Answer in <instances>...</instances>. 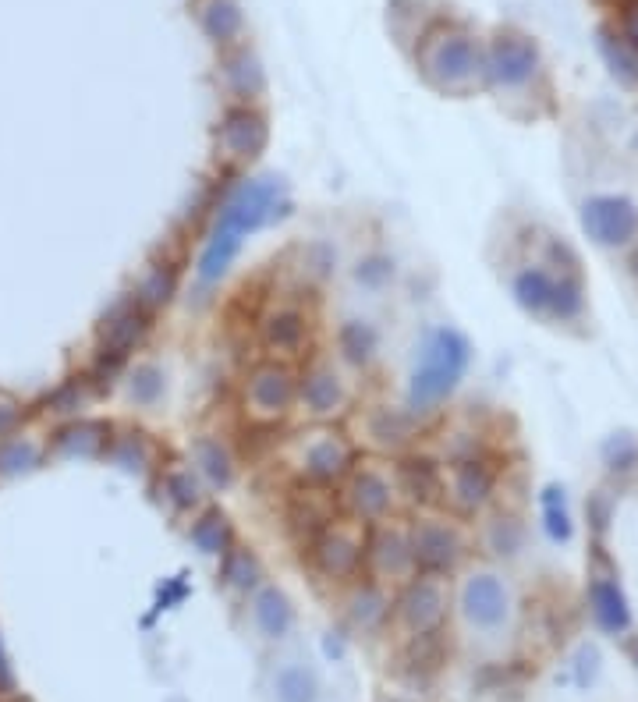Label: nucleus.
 <instances>
[{
  "label": "nucleus",
  "mask_w": 638,
  "mask_h": 702,
  "mask_svg": "<svg viewBox=\"0 0 638 702\" xmlns=\"http://www.w3.org/2000/svg\"><path fill=\"white\" fill-rule=\"evenodd\" d=\"M341 511V497L334 493V486H319V483H302L288 500V525L291 532H298V539L309 543L312 536L327 529L330 522H337Z\"/></svg>",
  "instance_id": "obj_16"
},
{
  "label": "nucleus",
  "mask_w": 638,
  "mask_h": 702,
  "mask_svg": "<svg viewBox=\"0 0 638 702\" xmlns=\"http://www.w3.org/2000/svg\"><path fill=\"white\" fill-rule=\"evenodd\" d=\"M107 454L117 461V465L125 468V472H135V476H142V472H149L156 461V447L146 440V433H128V437H114L107 447Z\"/></svg>",
  "instance_id": "obj_32"
},
{
  "label": "nucleus",
  "mask_w": 638,
  "mask_h": 702,
  "mask_svg": "<svg viewBox=\"0 0 638 702\" xmlns=\"http://www.w3.org/2000/svg\"><path fill=\"white\" fill-rule=\"evenodd\" d=\"M468 359H472V344L465 334H458L454 327L433 330L412 369V380H408V408L422 415L451 398L465 376Z\"/></svg>",
  "instance_id": "obj_2"
},
{
  "label": "nucleus",
  "mask_w": 638,
  "mask_h": 702,
  "mask_svg": "<svg viewBox=\"0 0 638 702\" xmlns=\"http://www.w3.org/2000/svg\"><path fill=\"white\" fill-rule=\"evenodd\" d=\"M553 284H557V277L546 270H522L518 277H514V298H518V305L529 312H550V302H553Z\"/></svg>",
  "instance_id": "obj_33"
},
{
  "label": "nucleus",
  "mask_w": 638,
  "mask_h": 702,
  "mask_svg": "<svg viewBox=\"0 0 638 702\" xmlns=\"http://www.w3.org/2000/svg\"><path fill=\"white\" fill-rule=\"evenodd\" d=\"M252 621L259 624V632L266 639H281L295 624V607H291V600L277 585H259L252 593Z\"/></svg>",
  "instance_id": "obj_21"
},
{
  "label": "nucleus",
  "mask_w": 638,
  "mask_h": 702,
  "mask_svg": "<svg viewBox=\"0 0 638 702\" xmlns=\"http://www.w3.org/2000/svg\"><path fill=\"white\" fill-rule=\"evenodd\" d=\"M288 210H291V203L277 178L238 181V185L224 195L210 238H206L203 252L195 259V288L203 291V295L217 288L227 273H231L245 238L256 234L259 227L273 224V220L288 217Z\"/></svg>",
  "instance_id": "obj_1"
},
{
  "label": "nucleus",
  "mask_w": 638,
  "mask_h": 702,
  "mask_svg": "<svg viewBox=\"0 0 638 702\" xmlns=\"http://www.w3.org/2000/svg\"><path fill=\"white\" fill-rule=\"evenodd\" d=\"M348 614L362 632L380 628L390 614V600H387V593H383V585L373 582V578L355 585V593H351V600H348Z\"/></svg>",
  "instance_id": "obj_30"
},
{
  "label": "nucleus",
  "mask_w": 638,
  "mask_h": 702,
  "mask_svg": "<svg viewBox=\"0 0 638 702\" xmlns=\"http://www.w3.org/2000/svg\"><path fill=\"white\" fill-rule=\"evenodd\" d=\"M582 227L596 245H628L638 238V206L624 195H596L582 206Z\"/></svg>",
  "instance_id": "obj_15"
},
{
  "label": "nucleus",
  "mask_w": 638,
  "mask_h": 702,
  "mask_svg": "<svg viewBox=\"0 0 638 702\" xmlns=\"http://www.w3.org/2000/svg\"><path fill=\"white\" fill-rule=\"evenodd\" d=\"M270 142V125L252 103L227 107L217 128V160L227 171H242L256 160Z\"/></svg>",
  "instance_id": "obj_7"
},
{
  "label": "nucleus",
  "mask_w": 638,
  "mask_h": 702,
  "mask_svg": "<svg viewBox=\"0 0 638 702\" xmlns=\"http://www.w3.org/2000/svg\"><path fill=\"white\" fill-rule=\"evenodd\" d=\"M376 344H380L376 330L369 327V323H358V320L344 323L341 334H337V348H341V355L351 362V366H366V362H373Z\"/></svg>",
  "instance_id": "obj_34"
},
{
  "label": "nucleus",
  "mask_w": 638,
  "mask_h": 702,
  "mask_svg": "<svg viewBox=\"0 0 638 702\" xmlns=\"http://www.w3.org/2000/svg\"><path fill=\"white\" fill-rule=\"evenodd\" d=\"M199 22H203L206 36H210L213 43H220V47L234 43L245 29V15H242V8H238V0H206L203 11H199Z\"/></svg>",
  "instance_id": "obj_29"
},
{
  "label": "nucleus",
  "mask_w": 638,
  "mask_h": 702,
  "mask_svg": "<svg viewBox=\"0 0 638 702\" xmlns=\"http://www.w3.org/2000/svg\"><path fill=\"white\" fill-rule=\"evenodd\" d=\"M220 582L231 589V593H256L263 585V564L252 554L249 546L234 543L224 557H220Z\"/></svg>",
  "instance_id": "obj_27"
},
{
  "label": "nucleus",
  "mask_w": 638,
  "mask_h": 702,
  "mask_svg": "<svg viewBox=\"0 0 638 702\" xmlns=\"http://www.w3.org/2000/svg\"><path fill=\"white\" fill-rule=\"evenodd\" d=\"M635 656H638V649H635Z\"/></svg>",
  "instance_id": "obj_46"
},
{
  "label": "nucleus",
  "mask_w": 638,
  "mask_h": 702,
  "mask_svg": "<svg viewBox=\"0 0 638 702\" xmlns=\"http://www.w3.org/2000/svg\"><path fill=\"white\" fill-rule=\"evenodd\" d=\"M358 465V451L344 433L337 429L319 426L316 433H309L298 440V472L305 483L319 486H337L351 476V468Z\"/></svg>",
  "instance_id": "obj_6"
},
{
  "label": "nucleus",
  "mask_w": 638,
  "mask_h": 702,
  "mask_svg": "<svg viewBox=\"0 0 638 702\" xmlns=\"http://www.w3.org/2000/svg\"><path fill=\"white\" fill-rule=\"evenodd\" d=\"M628 39H631V47L638 50V8L628 15Z\"/></svg>",
  "instance_id": "obj_45"
},
{
  "label": "nucleus",
  "mask_w": 638,
  "mask_h": 702,
  "mask_svg": "<svg viewBox=\"0 0 638 702\" xmlns=\"http://www.w3.org/2000/svg\"><path fill=\"white\" fill-rule=\"evenodd\" d=\"M174 295H178V266L146 263V270L139 273V281H135V291H132L135 302H139L149 316H156V312L174 302Z\"/></svg>",
  "instance_id": "obj_22"
},
{
  "label": "nucleus",
  "mask_w": 638,
  "mask_h": 702,
  "mask_svg": "<svg viewBox=\"0 0 638 702\" xmlns=\"http://www.w3.org/2000/svg\"><path fill=\"white\" fill-rule=\"evenodd\" d=\"M149 327H153V316L135 302L132 295L117 298L107 312H103L100 327H96V341H100V359L107 362H121L132 355L135 348H142L149 337Z\"/></svg>",
  "instance_id": "obj_13"
},
{
  "label": "nucleus",
  "mask_w": 638,
  "mask_h": 702,
  "mask_svg": "<svg viewBox=\"0 0 638 702\" xmlns=\"http://www.w3.org/2000/svg\"><path fill=\"white\" fill-rule=\"evenodd\" d=\"M298 398V369L281 359H263L242 380V412L249 426L270 429L284 422Z\"/></svg>",
  "instance_id": "obj_4"
},
{
  "label": "nucleus",
  "mask_w": 638,
  "mask_h": 702,
  "mask_svg": "<svg viewBox=\"0 0 638 702\" xmlns=\"http://www.w3.org/2000/svg\"><path fill=\"white\" fill-rule=\"evenodd\" d=\"M39 461V451L29 444V440H8V444L0 447V472L4 476H18V472H29L32 465Z\"/></svg>",
  "instance_id": "obj_38"
},
{
  "label": "nucleus",
  "mask_w": 638,
  "mask_h": 702,
  "mask_svg": "<svg viewBox=\"0 0 638 702\" xmlns=\"http://www.w3.org/2000/svg\"><path fill=\"white\" fill-rule=\"evenodd\" d=\"M412 561L419 575H447L465 554V532L447 518H419L408 525Z\"/></svg>",
  "instance_id": "obj_12"
},
{
  "label": "nucleus",
  "mask_w": 638,
  "mask_h": 702,
  "mask_svg": "<svg viewBox=\"0 0 638 702\" xmlns=\"http://www.w3.org/2000/svg\"><path fill=\"white\" fill-rule=\"evenodd\" d=\"M461 607L465 617L479 628H497L507 617V589L493 575H472L461 589Z\"/></svg>",
  "instance_id": "obj_19"
},
{
  "label": "nucleus",
  "mask_w": 638,
  "mask_h": 702,
  "mask_svg": "<svg viewBox=\"0 0 638 702\" xmlns=\"http://www.w3.org/2000/svg\"><path fill=\"white\" fill-rule=\"evenodd\" d=\"M160 490H164V500L174 511L203 507V483L195 476V468H167L164 479H160Z\"/></svg>",
  "instance_id": "obj_31"
},
{
  "label": "nucleus",
  "mask_w": 638,
  "mask_h": 702,
  "mask_svg": "<svg viewBox=\"0 0 638 702\" xmlns=\"http://www.w3.org/2000/svg\"><path fill=\"white\" fill-rule=\"evenodd\" d=\"M536 64H539V54L529 39L500 36L490 47V54H486L483 75L490 78L493 86L514 89V86H525V82L536 75Z\"/></svg>",
  "instance_id": "obj_17"
},
{
  "label": "nucleus",
  "mask_w": 638,
  "mask_h": 702,
  "mask_svg": "<svg viewBox=\"0 0 638 702\" xmlns=\"http://www.w3.org/2000/svg\"><path fill=\"white\" fill-rule=\"evenodd\" d=\"M394 500H397L394 476L376 465H355L351 476L344 479L341 511L351 522H362V525L387 522L390 511H394Z\"/></svg>",
  "instance_id": "obj_8"
},
{
  "label": "nucleus",
  "mask_w": 638,
  "mask_h": 702,
  "mask_svg": "<svg viewBox=\"0 0 638 702\" xmlns=\"http://www.w3.org/2000/svg\"><path fill=\"white\" fill-rule=\"evenodd\" d=\"M603 50H607L610 64H614V71H621L624 78H638V50L631 54L624 43H614V39H603Z\"/></svg>",
  "instance_id": "obj_40"
},
{
  "label": "nucleus",
  "mask_w": 638,
  "mask_h": 702,
  "mask_svg": "<svg viewBox=\"0 0 638 702\" xmlns=\"http://www.w3.org/2000/svg\"><path fill=\"white\" fill-rule=\"evenodd\" d=\"M188 539L199 546V554L206 557H224L234 546V529L231 518L220 511V507H203L199 515L192 518V529H188Z\"/></svg>",
  "instance_id": "obj_26"
},
{
  "label": "nucleus",
  "mask_w": 638,
  "mask_h": 702,
  "mask_svg": "<svg viewBox=\"0 0 638 702\" xmlns=\"http://www.w3.org/2000/svg\"><path fill=\"white\" fill-rule=\"evenodd\" d=\"M412 433H415L412 415L390 412V408L376 412L373 422H369V437H373L380 447H387V451H394V447L408 444V440H412Z\"/></svg>",
  "instance_id": "obj_35"
},
{
  "label": "nucleus",
  "mask_w": 638,
  "mask_h": 702,
  "mask_svg": "<svg viewBox=\"0 0 638 702\" xmlns=\"http://www.w3.org/2000/svg\"><path fill=\"white\" fill-rule=\"evenodd\" d=\"M366 575L373 582L387 585H405L408 578L419 575L412 561V543H408V525H397V522H376L369 525V536H366Z\"/></svg>",
  "instance_id": "obj_10"
},
{
  "label": "nucleus",
  "mask_w": 638,
  "mask_h": 702,
  "mask_svg": "<svg viewBox=\"0 0 638 702\" xmlns=\"http://www.w3.org/2000/svg\"><path fill=\"white\" fill-rule=\"evenodd\" d=\"M295 405L302 408L316 426H330V422L348 415L351 390H348V383L337 376L334 366H327V362H312L305 373H298Z\"/></svg>",
  "instance_id": "obj_14"
},
{
  "label": "nucleus",
  "mask_w": 638,
  "mask_h": 702,
  "mask_svg": "<svg viewBox=\"0 0 638 702\" xmlns=\"http://www.w3.org/2000/svg\"><path fill=\"white\" fill-rule=\"evenodd\" d=\"M224 82L234 96L242 103H252L256 96H263L266 89V75H263V64L252 50L238 47L231 54H224Z\"/></svg>",
  "instance_id": "obj_25"
},
{
  "label": "nucleus",
  "mask_w": 638,
  "mask_h": 702,
  "mask_svg": "<svg viewBox=\"0 0 638 702\" xmlns=\"http://www.w3.org/2000/svg\"><path fill=\"white\" fill-rule=\"evenodd\" d=\"M490 493H493V472L475 458L451 465V472L444 476V500H451L454 511H461V515H475L490 500Z\"/></svg>",
  "instance_id": "obj_18"
},
{
  "label": "nucleus",
  "mask_w": 638,
  "mask_h": 702,
  "mask_svg": "<svg viewBox=\"0 0 638 702\" xmlns=\"http://www.w3.org/2000/svg\"><path fill=\"white\" fill-rule=\"evenodd\" d=\"M277 695H281V702H312L316 681H312V674L305 667H288L277 678Z\"/></svg>",
  "instance_id": "obj_37"
},
{
  "label": "nucleus",
  "mask_w": 638,
  "mask_h": 702,
  "mask_svg": "<svg viewBox=\"0 0 638 702\" xmlns=\"http://www.w3.org/2000/svg\"><path fill=\"white\" fill-rule=\"evenodd\" d=\"M18 422H22V408H18L11 398H0V440L11 437V433L18 429Z\"/></svg>",
  "instance_id": "obj_42"
},
{
  "label": "nucleus",
  "mask_w": 638,
  "mask_h": 702,
  "mask_svg": "<svg viewBox=\"0 0 638 702\" xmlns=\"http://www.w3.org/2000/svg\"><path fill=\"white\" fill-rule=\"evenodd\" d=\"M415 64H419L429 86L444 89V93H461L483 75L486 57L468 32L440 25V29L422 36L419 50H415Z\"/></svg>",
  "instance_id": "obj_3"
},
{
  "label": "nucleus",
  "mask_w": 638,
  "mask_h": 702,
  "mask_svg": "<svg viewBox=\"0 0 638 702\" xmlns=\"http://www.w3.org/2000/svg\"><path fill=\"white\" fill-rule=\"evenodd\" d=\"M589 600H592V614H596V621H600L607 632H624V628H628V621H631L628 600H624V593L617 589V582H610V578H592Z\"/></svg>",
  "instance_id": "obj_28"
},
{
  "label": "nucleus",
  "mask_w": 638,
  "mask_h": 702,
  "mask_svg": "<svg viewBox=\"0 0 638 702\" xmlns=\"http://www.w3.org/2000/svg\"><path fill=\"white\" fill-rule=\"evenodd\" d=\"M397 493H405L408 500L429 507L444 500V468L429 458H405L394 472Z\"/></svg>",
  "instance_id": "obj_20"
},
{
  "label": "nucleus",
  "mask_w": 638,
  "mask_h": 702,
  "mask_svg": "<svg viewBox=\"0 0 638 702\" xmlns=\"http://www.w3.org/2000/svg\"><path fill=\"white\" fill-rule=\"evenodd\" d=\"M383 277H390L387 259H366V263H358V281H366V284H380Z\"/></svg>",
  "instance_id": "obj_43"
},
{
  "label": "nucleus",
  "mask_w": 638,
  "mask_h": 702,
  "mask_svg": "<svg viewBox=\"0 0 638 702\" xmlns=\"http://www.w3.org/2000/svg\"><path fill=\"white\" fill-rule=\"evenodd\" d=\"M397 621L405 624V632L415 639H429L447 617V582L444 575H415L401 585L394 603Z\"/></svg>",
  "instance_id": "obj_9"
},
{
  "label": "nucleus",
  "mask_w": 638,
  "mask_h": 702,
  "mask_svg": "<svg viewBox=\"0 0 638 702\" xmlns=\"http://www.w3.org/2000/svg\"><path fill=\"white\" fill-rule=\"evenodd\" d=\"M15 692V674H11V663L4 656V646H0V695H11Z\"/></svg>",
  "instance_id": "obj_44"
},
{
  "label": "nucleus",
  "mask_w": 638,
  "mask_h": 702,
  "mask_svg": "<svg viewBox=\"0 0 638 702\" xmlns=\"http://www.w3.org/2000/svg\"><path fill=\"white\" fill-rule=\"evenodd\" d=\"M128 394H132L135 405H156L160 394H164V373L156 366H135V373L128 376Z\"/></svg>",
  "instance_id": "obj_36"
},
{
  "label": "nucleus",
  "mask_w": 638,
  "mask_h": 702,
  "mask_svg": "<svg viewBox=\"0 0 638 702\" xmlns=\"http://www.w3.org/2000/svg\"><path fill=\"white\" fill-rule=\"evenodd\" d=\"M366 536L369 525L351 522L348 515L330 522L319 536L305 543L312 571L327 582H358L366 571Z\"/></svg>",
  "instance_id": "obj_5"
},
{
  "label": "nucleus",
  "mask_w": 638,
  "mask_h": 702,
  "mask_svg": "<svg viewBox=\"0 0 638 702\" xmlns=\"http://www.w3.org/2000/svg\"><path fill=\"white\" fill-rule=\"evenodd\" d=\"M192 465H195V476L206 479L210 486H231L234 483V454L227 451V444L220 437H195L192 440Z\"/></svg>",
  "instance_id": "obj_24"
},
{
  "label": "nucleus",
  "mask_w": 638,
  "mask_h": 702,
  "mask_svg": "<svg viewBox=\"0 0 638 702\" xmlns=\"http://www.w3.org/2000/svg\"><path fill=\"white\" fill-rule=\"evenodd\" d=\"M607 458H610V465H614V468H631V461L638 458V451H635V444H631V440L617 437L614 444L607 447Z\"/></svg>",
  "instance_id": "obj_41"
},
{
  "label": "nucleus",
  "mask_w": 638,
  "mask_h": 702,
  "mask_svg": "<svg viewBox=\"0 0 638 702\" xmlns=\"http://www.w3.org/2000/svg\"><path fill=\"white\" fill-rule=\"evenodd\" d=\"M110 426L107 422H71V426H64L61 433H57L54 440V451L64 454V458H100V454H107L110 447Z\"/></svg>",
  "instance_id": "obj_23"
},
{
  "label": "nucleus",
  "mask_w": 638,
  "mask_h": 702,
  "mask_svg": "<svg viewBox=\"0 0 638 702\" xmlns=\"http://www.w3.org/2000/svg\"><path fill=\"white\" fill-rule=\"evenodd\" d=\"M543 504H546V532H550L553 539L568 543V539H571V518H568V511H564V493L561 490H546Z\"/></svg>",
  "instance_id": "obj_39"
},
{
  "label": "nucleus",
  "mask_w": 638,
  "mask_h": 702,
  "mask_svg": "<svg viewBox=\"0 0 638 702\" xmlns=\"http://www.w3.org/2000/svg\"><path fill=\"white\" fill-rule=\"evenodd\" d=\"M312 330H316V320H312V312L298 302L270 305L256 323L259 344L270 351V359H281V362L298 359V355L309 348Z\"/></svg>",
  "instance_id": "obj_11"
}]
</instances>
